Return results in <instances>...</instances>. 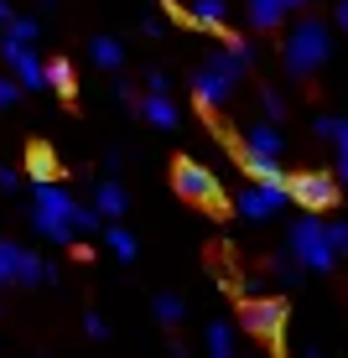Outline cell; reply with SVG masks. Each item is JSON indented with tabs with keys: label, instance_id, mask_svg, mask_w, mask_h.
Wrapping results in <instances>:
<instances>
[{
	"label": "cell",
	"instance_id": "1",
	"mask_svg": "<svg viewBox=\"0 0 348 358\" xmlns=\"http://www.w3.org/2000/svg\"><path fill=\"white\" fill-rule=\"evenodd\" d=\"M73 192H63L57 187V182H32V229L42 234L47 244H68L78 239V234H73Z\"/></svg>",
	"mask_w": 348,
	"mask_h": 358
},
{
	"label": "cell",
	"instance_id": "2",
	"mask_svg": "<svg viewBox=\"0 0 348 358\" xmlns=\"http://www.w3.org/2000/svg\"><path fill=\"white\" fill-rule=\"evenodd\" d=\"M286 73L291 78H312V73L328 63V52H333V31L322 27L317 16H302L291 31H286Z\"/></svg>",
	"mask_w": 348,
	"mask_h": 358
},
{
	"label": "cell",
	"instance_id": "3",
	"mask_svg": "<svg viewBox=\"0 0 348 358\" xmlns=\"http://www.w3.org/2000/svg\"><path fill=\"white\" fill-rule=\"evenodd\" d=\"M244 68H250V57H239L229 42H223V52H208V63L193 73V99L203 109H218L223 99L234 94V83L244 78Z\"/></svg>",
	"mask_w": 348,
	"mask_h": 358
},
{
	"label": "cell",
	"instance_id": "4",
	"mask_svg": "<svg viewBox=\"0 0 348 358\" xmlns=\"http://www.w3.org/2000/svg\"><path fill=\"white\" fill-rule=\"evenodd\" d=\"M53 280H57L53 260L32 255L16 239H0V286H53Z\"/></svg>",
	"mask_w": 348,
	"mask_h": 358
},
{
	"label": "cell",
	"instance_id": "5",
	"mask_svg": "<svg viewBox=\"0 0 348 358\" xmlns=\"http://www.w3.org/2000/svg\"><path fill=\"white\" fill-rule=\"evenodd\" d=\"M291 260L302 270H333V265H338V250H333L322 218L307 213V218H296V224H291Z\"/></svg>",
	"mask_w": 348,
	"mask_h": 358
},
{
	"label": "cell",
	"instance_id": "6",
	"mask_svg": "<svg viewBox=\"0 0 348 358\" xmlns=\"http://www.w3.org/2000/svg\"><path fill=\"white\" fill-rule=\"evenodd\" d=\"M286 317H291V306H286L281 296H250V301H239V327L250 332V338L270 343V348H281Z\"/></svg>",
	"mask_w": 348,
	"mask_h": 358
},
{
	"label": "cell",
	"instance_id": "7",
	"mask_svg": "<svg viewBox=\"0 0 348 358\" xmlns=\"http://www.w3.org/2000/svg\"><path fill=\"white\" fill-rule=\"evenodd\" d=\"M286 197L302 213H333L338 208V177L333 171H296V177H286Z\"/></svg>",
	"mask_w": 348,
	"mask_h": 358
},
{
	"label": "cell",
	"instance_id": "8",
	"mask_svg": "<svg viewBox=\"0 0 348 358\" xmlns=\"http://www.w3.org/2000/svg\"><path fill=\"white\" fill-rule=\"evenodd\" d=\"M172 187H177V197H188V203H197V208H218L223 203L218 177L208 166H197V162H177L172 166Z\"/></svg>",
	"mask_w": 348,
	"mask_h": 358
},
{
	"label": "cell",
	"instance_id": "9",
	"mask_svg": "<svg viewBox=\"0 0 348 358\" xmlns=\"http://www.w3.org/2000/svg\"><path fill=\"white\" fill-rule=\"evenodd\" d=\"M286 203H291V197H286V182H255V187H244L239 197H234L239 218H250V224H265V218H276Z\"/></svg>",
	"mask_w": 348,
	"mask_h": 358
},
{
	"label": "cell",
	"instance_id": "10",
	"mask_svg": "<svg viewBox=\"0 0 348 358\" xmlns=\"http://www.w3.org/2000/svg\"><path fill=\"white\" fill-rule=\"evenodd\" d=\"M0 57H6L11 78L21 89H47L42 83V57H36V42H16V36H0Z\"/></svg>",
	"mask_w": 348,
	"mask_h": 358
},
{
	"label": "cell",
	"instance_id": "11",
	"mask_svg": "<svg viewBox=\"0 0 348 358\" xmlns=\"http://www.w3.org/2000/svg\"><path fill=\"white\" fill-rule=\"evenodd\" d=\"M239 151H244V156H281L286 141H281L276 120H265V125H250V130H244V141H239Z\"/></svg>",
	"mask_w": 348,
	"mask_h": 358
},
{
	"label": "cell",
	"instance_id": "12",
	"mask_svg": "<svg viewBox=\"0 0 348 358\" xmlns=\"http://www.w3.org/2000/svg\"><path fill=\"white\" fill-rule=\"evenodd\" d=\"M94 208H99V218H125L130 197H125V187H120L115 177H99L94 182Z\"/></svg>",
	"mask_w": 348,
	"mask_h": 358
},
{
	"label": "cell",
	"instance_id": "13",
	"mask_svg": "<svg viewBox=\"0 0 348 358\" xmlns=\"http://www.w3.org/2000/svg\"><path fill=\"white\" fill-rule=\"evenodd\" d=\"M188 21L203 27V31H229V0H193Z\"/></svg>",
	"mask_w": 348,
	"mask_h": 358
},
{
	"label": "cell",
	"instance_id": "14",
	"mask_svg": "<svg viewBox=\"0 0 348 358\" xmlns=\"http://www.w3.org/2000/svg\"><path fill=\"white\" fill-rule=\"evenodd\" d=\"M135 109H141V115H146V125H156V130H172V125L182 120V115H177V104H172L167 94H146Z\"/></svg>",
	"mask_w": 348,
	"mask_h": 358
},
{
	"label": "cell",
	"instance_id": "15",
	"mask_svg": "<svg viewBox=\"0 0 348 358\" xmlns=\"http://www.w3.org/2000/svg\"><path fill=\"white\" fill-rule=\"evenodd\" d=\"M42 83L53 89L57 99H73L78 94V83H73V63L68 57H53V63H42Z\"/></svg>",
	"mask_w": 348,
	"mask_h": 358
},
{
	"label": "cell",
	"instance_id": "16",
	"mask_svg": "<svg viewBox=\"0 0 348 358\" xmlns=\"http://www.w3.org/2000/svg\"><path fill=\"white\" fill-rule=\"evenodd\" d=\"M244 6H250V27H255V31H276L281 21H286V6H281V0H244Z\"/></svg>",
	"mask_w": 348,
	"mask_h": 358
},
{
	"label": "cell",
	"instance_id": "17",
	"mask_svg": "<svg viewBox=\"0 0 348 358\" xmlns=\"http://www.w3.org/2000/svg\"><path fill=\"white\" fill-rule=\"evenodd\" d=\"M89 57H94L99 68H109V73L125 68V47H120L115 36H94V42H89Z\"/></svg>",
	"mask_w": 348,
	"mask_h": 358
},
{
	"label": "cell",
	"instance_id": "18",
	"mask_svg": "<svg viewBox=\"0 0 348 358\" xmlns=\"http://www.w3.org/2000/svg\"><path fill=\"white\" fill-rule=\"evenodd\" d=\"M239 166L250 171L255 182H286V171H281V156H244V151H239Z\"/></svg>",
	"mask_w": 348,
	"mask_h": 358
},
{
	"label": "cell",
	"instance_id": "19",
	"mask_svg": "<svg viewBox=\"0 0 348 358\" xmlns=\"http://www.w3.org/2000/svg\"><path fill=\"white\" fill-rule=\"evenodd\" d=\"M104 244H109V255H115V260H135V255H141V244H135V234L130 229H120V224H109L104 229Z\"/></svg>",
	"mask_w": 348,
	"mask_h": 358
},
{
	"label": "cell",
	"instance_id": "20",
	"mask_svg": "<svg viewBox=\"0 0 348 358\" xmlns=\"http://www.w3.org/2000/svg\"><path fill=\"white\" fill-rule=\"evenodd\" d=\"M151 317H156V322H161V327H177V322H182V317H188V306H182V296H172V291H161V296H156V301H151Z\"/></svg>",
	"mask_w": 348,
	"mask_h": 358
},
{
	"label": "cell",
	"instance_id": "21",
	"mask_svg": "<svg viewBox=\"0 0 348 358\" xmlns=\"http://www.w3.org/2000/svg\"><path fill=\"white\" fill-rule=\"evenodd\" d=\"M27 171L36 182H53L57 177V162H53V151H47V145H32V156H27Z\"/></svg>",
	"mask_w": 348,
	"mask_h": 358
},
{
	"label": "cell",
	"instance_id": "22",
	"mask_svg": "<svg viewBox=\"0 0 348 358\" xmlns=\"http://www.w3.org/2000/svg\"><path fill=\"white\" fill-rule=\"evenodd\" d=\"M0 36H16V42H36V36H42V21H36V16H11L6 27H0Z\"/></svg>",
	"mask_w": 348,
	"mask_h": 358
},
{
	"label": "cell",
	"instance_id": "23",
	"mask_svg": "<svg viewBox=\"0 0 348 358\" xmlns=\"http://www.w3.org/2000/svg\"><path fill=\"white\" fill-rule=\"evenodd\" d=\"M203 343H208V353H214V358H229V353H234V327H229V322H214Z\"/></svg>",
	"mask_w": 348,
	"mask_h": 358
},
{
	"label": "cell",
	"instance_id": "24",
	"mask_svg": "<svg viewBox=\"0 0 348 358\" xmlns=\"http://www.w3.org/2000/svg\"><path fill=\"white\" fill-rule=\"evenodd\" d=\"M68 218H73V234H94L99 224H104V218H99V208H94V203H78V197H73V213H68Z\"/></svg>",
	"mask_w": 348,
	"mask_h": 358
},
{
	"label": "cell",
	"instance_id": "25",
	"mask_svg": "<svg viewBox=\"0 0 348 358\" xmlns=\"http://www.w3.org/2000/svg\"><path fill=\"white\" fill-rule=\"evenodd\" d=\"M333 145H338V177L348 182V120H333V135H328Z\"/></svg>",
	"mask_w": 348,
	"mask_h": 358
},
{
	"label": "cell",
	"instance_id": "26",
	"mask_svg": "<svg viewBox=\"0 0 348 358\" xmlns=\"http://www.w3.org/2000/svg\"><path fill=\"white\" fill-rule=\"evenodd\" d=\"M260 104H265V120H286V99H281L276 89H265V94H260Z\"/></svg>",
	"mask_w": 348,
	"mask_h": 358
},
{
	"label": "cell",
	"instance_id": "27",
	"mask_svg": "<svg viewBox=\"0 0 348 358\" xmlns=\"http://www.w3.org/2000/svg\"><path fill=\"white\" fill-rule=\"evenodd\" d=\"M16 99H21V83L11 78V73H0V109H11Z\"/></svg>",
	"mask_w": 348,
	"mask_h": 358
},
{
	"label": "cell",
	"instance_id": "28",
	"mask_svg": "<svg viewBox=\"0 0 348 358\" xmlns=\"http://www.w3.org/2000/svg\"><path fill=\"white\" fill-rule=\"evenodd\" d=\"M83 332H89V338H109V322L99 312H89V317H83Z\"/></svg>",
	"mask_w": 348,
	"mask_h": 358
},
{
	"label": "cell",
	"instance_id": "29",
	"mask_svg": "<svg viewBox=\"0 0 348 358\" xmlns=\"http://www.w3.org/2000/svg\"><path fill=\"white\" fill-rule=\"evenodd\" d=\"M0 192H21V177H16V166H6V162H0Z\"/></svg>",
	"mask_w": 348,
	"mask_h": 358
},
{
	"label": "cell",
	"instance_id": "30",
	"mask_svg": "<svg viewBox=\"0 0 348 358\" xmlns=\"http://www.w3.org/2000/svg\"><path fill=\"white\" fill-rule=\"evenodd\" d=\"M146 89H151V94H167V73L151 68V73H146Z\"/></svg>",
	"mask_w": 348,
	"mask_h": 358
},
{
	"label": "cell",
	"instance_id": "31",
	"mask_svg": "<svg viewBox=\"0 0 348 358\" xmlns=\"http://www.w3.org/2000/svg\"><path fill=\"white\" fill-rule=\"evenodd\" d=\"M328 239H333V250H343L348 244V224H328Z\"/></svg>",
	"mask_w": 348,
	"mask_h": 358
},
{
	"label": "cell",
	"instance_id": "32",
	"mask_svg": "<svg viewBox=\"0 0 348 358\" xmlns=\"http://www.w3.org/2000/svg\"><path fill=\"white\" fill-rule=\"evenodd\" d=\"M312 130L322 135V141H328V135H333V115H317V120H312Z\"/></svg>",
	"mask_w": 348,
	"mask_h": 358
},
{
	"label": "cell",
	"instance_id": "33",
	"mask_svg": "<svg viewBox=\"0 0 348 358\" xmlns=\"http://www.w3.org/2000/svg\"><path fill=\"white\" fill-rule=\"evenodd\" d=\"M11 16H16V6H11V0H0V27H6Z\"/></svg>",
	"mask_w": 348,
	"mask_h": 358
},
{
	"label": "cell",
	"instance_id": "34",
	"mask_svg": "<svg viewBox=\"0 0 348 358\" xmlns=\"http://www.w3.org/2000/svg\"><path fill=\"white\" fill-rule=\"evenodd\" d=\"M338 27L348 31V0H338Z\"/></svg>",
	"mask_w": 348,
	"mask_h": 358
},
{
	"label": "cell",
	"instance_id": "35",
	"mask_svg": "<svg viewBox=\"0 0 348 358\" xmlns=\"http://www.w3.org/2000/svg\"><path fill=\"white\" fill-rule=\"evenodd\" d=\"M281 6H286V10H302V6H307V0H281Z\"/></svg>",
	"mask_w": 348,
	"mask_h": 358
},
{
	"label": "cell",
	"instance_id": "36",
	"mask_svg": "<svg viewBox=\"0 0 348 358\" xmlns=\"http://www.w3.org/2000/svg\"><path fill=\"white\" fill-rule=\"evenodd\" d=\"M338 255H343V260H348V244H343V250H338Z\"/></svg>",
	"mask_w": 348,
	"mask_h": 358
}]
</instances>
